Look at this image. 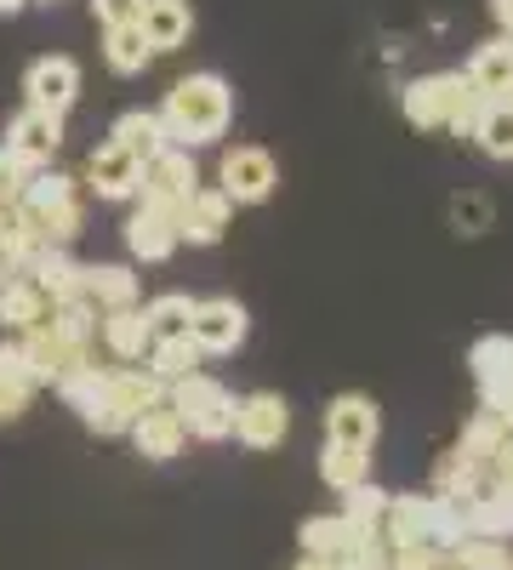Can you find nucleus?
I'll list each match as a JSON object with an SVG mask.
<instances>
[{"label":"nucleus","instance_id":"26","mask_svg":"<svg viewBox=\"0 0 513 570\" xmlns=\"http://www.w3.org/2000/svg\"><path fill=\"white\" fill-rule=\"evenodd\" d=\"M485 485H491V468L474 462V456H462V451H445L440 468H434V497H445V502H456V508L474 502Z\"/></svg>","mask_w":513,"mask_h":570},{"label":"nucleus","instance_id":"48","mask_svg":"<svg viewBox=\"0 0 513 570\" xmlns=\"http://www.w3.org/2000/svg\"><path fill=\"white\" fill-rule=\"evenodd\" d=\"M507 104H513V91H507Z\"/></svg>","mask_w":513,"mask_h":570},{"label":"nucleus","instance_id":"39","mask_svg":"<svg viewBox=\"0 0 513 570\" xmlns=\"http://www.w3.org/2000/svg\"><path fill=\"white\" fill-rule=\"evenodd\" d=\"M34 400V383H23V376H0V422H18Z\"/></svg>","mask_w":513,"mask_h":570},{"label":"nucleus","instance_id":"22","mask_svg":"<svg viewBox=\"0 0 513 570\" xmlns=\"http://www.w3.org/2000/svg\"><path fill=\"white\" fill-rule=\"evenodd\" d=\"M468 86L480 91L485 104L507 98V91H513V35H496V40L480 46L474 63H468Z\"/></svg>","mask_w":513,"mask_h":570},{"label":"nucleus","instance_id":"5","mask_svg":"<svg viewBox=\"0 0 513 570\" xmlns=\"http://www.w3.org/2000/svg\"><path fill=\"white\" fill-rule=\"evenodd\" d=\"M217 177H223L217 188L235 206H263L274 195V183H279V166H274V155L263 149V142H235V149H223Z\"/></svg>","mask_w":513,"mask_h":570},{"label":"nucleus","instance_id":"14","mask_svg":"<svg viewBox=\"0 0 513 570\" xmlns=\"http://www.w3.org/2000/svg\"><path fill=\"white\" fill-rule=\"evenodd\" d=\"M126 434H131V445H137V456H144V462H171V456H182L189 428H182V416L160 400V405H149V411H137Z\"/></svg>","mask_w":513,"mask_h":570},{"label":"nucleus","instance_id":"17","mask_svg":"<svg viewBox=\"0 0 513 570\" xmlns=\"http://www.w3.org/2000/svg\"><path fill=\"white\" fill-rule=\"evenodd\" d=\"M126 246L131 257H144V263H166L182 240H177V212H160V206H137L131 223H126Z\"/></svg>","mask_w":513,"mask_h":570},{"label":"nucleus","instance_id":"31","mask_svg":"<svg viewBox=\"0 0 513 570\" xmlns=\"http://www.w3.org/2000/svg\"><path fill=\"white\" fill-rule=\"evenodd\" d=\"M319 480L332 485V491H354L359 480H371V451H354V445L325 440V451H319Z\"/></svg>","mask_w":513,"mask_h":570},{"label":"nucleus","instance_id":"12","mask_svg":"<svg viewBox=\"0 0 513 570\" xmlns=\"http://www.w3.org/2000/svg\"><path fill=\"white\" fill-rule=\"evenodd\" d=\"M86 188L98 200H137V188H144V160L126 155L120 142H98L86 160Z\"/></svg>","mask_w":513,"mask_h":570},{"label":"nucleus","instance_id":"41","mask_svg":"<svg viewBox=\"0 0 513 570\" xmlns=\"http://www.w3.org/2000/svg\"><path fill=\"white\" fill-rule=\"evenodd\" d=\"M23 177H29V166H23L18 155H7V149H0V206H12V200H18Z\"/></svg>","mask_w":513,"mask_h":570},{"label":"nucleus","instance_id":"29","mask_svg":"<svg viewBox=\"0 0 513 570\" xmlns=\"http://www.w3.org/2000/svg\"><path fill=\"white\" fill-rule=\"evenodd\" d=\"M144 360H149V371L160 376V383L171 389V383H182V376H195L206 354H200V348L189 343V331H177V337H155Z\"/></svg>","mask_w":513,"mask_h":570},{"label":"nucleus","instance_id":"33","mask_svg":"<svg viewBox=\"0 0 513 570\" xmlns=\"http://www.w3.org/2000/svg\"><path fill=\"white\" fill-rule=\"evenodd\" d=\"M149 58H155V52H149V40H144V29H137V23L103 29V63H109L115 75H144Z\"/></svg>","mask_w":513,"mask_h":570},{"label":"nucleus","instance_id":"24","mask_svg":"<svg viewBox=\"0 0 513 570\" xmlns=\"http://www.w3.org/2000/svg\"><path fill=\"white\" fill-rule=\"evenodd\" d=\"M462 525H468V537H496L507 542L513 537V485H485L474 502H462Z\"/></svg>","mask_w":513,"mask_h":570},{"label":"nucleus","instance_id":"18","mask_svg":"<svg viewBox=\"0 0 513 570\" xmlns=\"http://www.w3.org/2000/svg\"><path fill=\"white\" fill-rule=\"evenodd\" d=\"M98 337H103V348L120 360V365H137L149 354V343H155V331H149V320H144V308H109V314H98Z\"/></svg>","mask_w":513,"mask_h":570},{"label":"nucleus","instance_id":"45","mask_svg":"<svg viewBox=\"0 0 513 570\" xmlns=\"http://www.w3.org/2000/svg\"><path fill=\"white\" fill-rule=\"evenodd\" d=\"M23 7H29V0H0V18H18Z\"/></svg>","mask_w":513,"mask_h":570},{"label":"nucleus","instance_id":"43","mask_svg":"<svg viewBox=\"0 0 513 570\" xmlns=\"http://www.w3.org/2000/svg\"><path fill=\"white\" fill-rule=\"evenodd\" d=\"M297 570H337V559H308V553H303V559H297Z\"/></svg>","mask_w":513,"mask_h":570},{"label":"nucleus","instance_id":"7","mask_svg":"<svg viewBox=\"0 0 513 570\" xmlns=\"http://www.w3.org/2000/svg\"><path fill=\"white\" fill-rule=\"evenodd\" d=\"M468 371H474V389L485 411H507L513 405V337L507 331H491L468 348Z\"/></svg>","mask_w":513,"mask_h":570},{"label":"nucleus","instance_id":"37","mask_svg":"<svg viewBox=\"0 0 513 570\" xmlns=\"http://www.w3.org/2000/svg\"><path fill=\"white\" fill-rule=\"evenodd\" d=\"M189 314H195V297H182V292H166L155 303H144V320L155 337H177V331H189Z\"/></svg>","mask_w":513,"mask_h":570},{"label":"nucleus","instance_id":"2","mask_svg":"<svg viewBox=\"0 0 513 570\" xmlns=\"http://www.w3.org/2000/svg\"><path fill=\"white\" fill-rule=\"evenodd\" d=\"M12 217L23 228H34L46 246H69L75 234L86 228V206H80V188L75 177L52 171V166H34L18 188V200H12Z\"/></svg>","mask_w":513,"mask_h":570},{"label":"nucleus","instance_id":"38","mask_svg":"<svg viewBox=\"0 0 513 570\" xmlns=\"http://www.w3.org/2000/svg\"><path fill=\"white\" fill-rule=\"evenodd\" d=\"M451 223H456V234H485L491 228V200L474 195V188H462V195L451 200Z\"/></svg>","mask_w":513,"mask_h":570},{"label":"nucleus","instance_id":"25","mask_svg":"<svg viewBox=\"0 0 513 570\" xmlns=\"http://www.w3.org/2000/svg\"><path fill=\"white\" fill-rule=\"evenodd\" d=\"M23 274L34 279V292H40L46 303H69V297H80V263L69 257V246H46Z\"/></svg>","mask_w":513,"mask_h":570},{"label":"nucleus","instance_id":"15","mask_svg":"<svg viewBox=\"0 0 513 570\" xmlns=\"http://www.w3.org/2000/svg\"><path fill=\"white\" fill-rule=\"evenodd\" d=\"M377 434H383V416H377V405H371V394H337L332 405H325V440L371 451Z\"/></svg>","mask_w":513,"mask_h":570},{"label":"nucleus","instance_id":"40","mask_svg":"<svg viewBox=\"0 0 513 570\" xmlns=\"http://www.w3.org/2000/svg\"><path fill=\"white\" fill-rule=\"evenodd\" d=\"M91 18L103 29H126V23L144 18V0H91Z\"/></svg>","mask_w":513,"mask_h":570},{"label":"nucleus","instance_id":"4","mask_svg":"<svg viewBox=\"0 0 513 570\" xmlns=\"http://www.w3.org/2000/svg\"><path fill=\"white\" fill-rule=\"evenodd\" d=\"M166 405L182 416V428H189L195 440H228V434H235V394H228L217 376H206V371L171 383Z\"/></svg>","mask_w":513,"mask_h":570},{"label":"nucleus","instance_id":"10","mask_svg":"<svg viewBox=\"0 0 513 570\" xmlns=\"http://www.w3.org/2000/svg\"><path fill=\"white\" fill-rule=\"evenodd\" d=\"M189 343L200 354H235L246 343V308L235 297H200L189 314Z\"/></svg>","mask_w":513,"mask_h":570},{"label":"nucleus","instance_id":"30","mask_svg":"<svg viewBox=\"0 0 513 570\" xmlns=\"http://www.w3.org/2000/svg\"><path fill=\"white\" fill-rule=\"evenodd\" d=\"M354 537H359V531L348 525L343 513H314V519H303V525H297V548H303L308 559H337Z\"/></svg>","mask_w":513,"mask_h":570},{"label":"nucleus","instance_id":"36","mask_svg":"<svg viewBox=\"0 0 513 570\" xmlns=\"http://www.w3.org/2000/svg\"><path fill=\"white\" fill-rule=\"evenodd\" d=\"M451 570H513V553L496 537H462L451 548Z\"/></svg>","mask_w":513,"mask_h":570},{"label":"nucleus","instance_id":"21","mask_svg":"<svg viewBox=\"0 0 513 570\" xmlns=\"http://www.w3.org/2000/svg\"><path fill=\"white\" fill-rule=\"evenodd\" d=\"M137 29H144L149 40V52H177L182 40H189L195 29V12H189V0H144V18H137Z\"/></svg>","mask_w":513,"mask_h":570},{"label":"nucleus","instance_id":"3","mask_svg":"<svg viewBox=\"0 0 513 570\" xmlns=\"http://www.w3.org/2000/svg\"><path fill=\"white\" fill-rule=\"evenodd\" d=\"M405 120L416 131H456L468 137L474 131V115L485 109V98L468 86V75H423L405 86Z\"/></svg>","mask_w":513,"mask_h":570},{"label":"nucleus","instance_id":"27","mask_svg":"<svg viewBox=\"0 0 513 570\" xmlns=\"http://www.w3.org/2000/svg\"><path fill=\"white\" fill-rule=\"evenodd\" d=\"M109 142H120V149L137 155V160H155L160 149H171V137H166V126H160L155 109H126V115L109 126Z\"/></svg>","mask_w":513,"mask_h":570},{"label":"nucleus","instance_id":"9","mask_svg":"<svg viewBox=\"0 0 513 570\" xmlns=\"http://www.w3.org/2000/svg\"><path fill=\"white\" fill-rule=\"evenodd\" d=\"M200 188V171H195V160H189V149H160L155 160H144V188H137V195H144L149 206H160V212H177L182 200H189Z\"/></svg>","mask_w":513,"mask_h":570},{"label":"nucleus","instance_id":"20","mask_svg":"<svg viewBox=\"0 0 513 570\" xmlns=\"http://www.w3.org/2000/svg\"><path fill=\"white\" fill-rule=\"evenodd\" d=\"M23 343V360H29V376H34V389H58V376L63 371H75V365H86L91 354H80V348H69V343H58L52 331H29V337H18Z\"/></svg>","mask_w":513,"mask_h":570},{"label":"nucleus","instance_id":"23","mask_svg":"<svg viewBox=\"0 0 513 570\" xmlns=\"http://www.w3.org/2000/svg\"><path fill=\"white\" fill-rule=\"evenodd\" d=\"M80 297L98 308V314L131 308L137 303V274L120 268V263H91V268H80Z\"/></svg>","mask_w":513,"mask_h":570},{"label":"nucleus","instance_id":"34","mask_svg":"<svg viewBox=\"0 0 513 570\" xmlns=\"http://www.w3.org/2000/svg\"><path fill=\"white\" fill-rule=\"evenodd\" d=\"M502 440H507V422H502V411H485V405H480V411H474V422L462 428V440H456V451L491 468V456L502 451Z\"/></svg>","mask_w":513,"mask_h":570},{"label":"nucleus","instance_id":"16","mask_svg":"<svg viewBox=\"0 0 513 570\" xmlns=\"http://www.w3.org/2000/svg\"><path fill=\"white\" fill-rule=\"evenodd\" d=\"M23 91H29V104L34 109H52V115H63L75 98H80V63L75 58H34L29 63V75H23Z\"/></svg>","mask_w":513,"mask_h":570},{"label":"nucleus","instance_id":"6","mask_svg":"<svg viewBox=\"0 0 513 570\" xmlns=\"http://www.w3.org/2000/svg\"><path fill=\"white\" fill-rule=\"evenodd\" d=\"M58 400L91 428V434H120V422L109 411V371H98L91 360L58 376Z\"/></svg>","mask_w":513,"mask_h":570},{"label":"nucleus","instance_id":"35","mask_svg":"<svg viewBox=\"0 0 513 570\" xmlns=\"http://www.w3.org/2000/svg\"><path fill=\"white\" fill-rule=\"evenodd\" d=\"M354 531H383V519H388V491L383 485H371L359 480L354 491H343V508H337Z\"/></svg>","mask_w":513,"mask_h":570},{"label":"nucleus","instance_id":"8","mask_svg":"<svg viewBox=\"0 0 513 570\" xmlns=\"http://www.w3.org/2000/svg\"><path fill=\"white\" fill-rule=\"evenodd\" d=\"M286 434H292V405L279 394L257 389V394L235 400V440L246 451H274V445H286Z\"/></svg>","mask_w":513,"mask_h":570},{"label":"nucleus","instance_id":"13","mask_svg":"<svg viewBox=\"0 0 513 570\" xmlns=\"http://www.w3.org/2000/svg\"><path fill=\"white\" fill-rule=\"evenodd\" d=\"M228 223H235V200H228L223 188H195V195L177 206V240L217 246L228 234Z\"/></svg>","mask_w":513,"mask_h":570},{"label":"nucleus","instance_id":"42","mask_svg":"<svg viewBox=\"0 0 513 570\" xmlns=\"http://www.w3.org/2000/svg\"><path fill=\"white\" fill-rule=\"evenodd\" d=\"M491 18H496L502 35H513V0H491Z\"/></svg>","mask_w":513,"mask_h":570},{"label":"nucleus","instance_id":"11","mask_svg":"<svg viewBox=\"0 0 513 570\" xmlns=\"http://www.w3.org/2000/svg\"><path fill=\"white\" fill-rule=\"evenodd\" d=\"M58 142H63V115H52V109H34V104H29L23 115H12L7 142H0V149L18 155V160L34 171V166H52Z\"/></svg>","mask_w":513,"mask_h":570},{"label":"nucleus","instance_id":"46","mask_svg":"<svg viewBox=\"0 0 513 570\" xmlns=\"http://www.w3.org/2000/svg\"><path fill=\"white\" fill-rule=\"evenodd\" d=\"M502 422H507V434H513V405H507V411H502Z\"/></svg>","mask_w":513,"mask_h":570},{"label":"nucleus","instance_id":"1","mask_svg":"<svg viewBox=\"0 0 513 570\" xmlns=\"http://www.w3.org/2000/svg\"><path fill=\"white\" fill-rule=\"evenodd\" d=\"M155 115L177 149H206V142H223L228 120H235V91H228L223 75H189L166 91Z\"/></svg>","mask_w":513,"mask_h":570},{"label":"nucleus","instance_id":"28","mask_svg":"<svg viewBox=\"0 0 513 570\" xmlns=\"http://www.w3.org/2000/svg\"><path fill=\"white\" fill-rule=\"evenodd\" d=\"M46 331H52L58 343L91 354V343H98V308H91L86 297H69V303H52V314H46Z\"/></svg>","mask_w":513,"mask_h":570},{"label":"nucleus","instance_id":"44","mask_svg":"<svg viewBox=\"0 0 513 570\" xmlns=\"http://www.w3.org/2000/svg\"><path fill=\"white\" fill-rule=\"evenodd\" d=\"M12 274H18V263H12V257H7V246H0V285H7V279H12Z\"/></svg>","mask_w":513,"mask_h":570},{"label":"nucleus","instance_id":"47","mask_svg":"<svg viewBox=\"0 0 513 570\" xmlns=\"http://www.w3.org/2000/svg\"><path fill=\"white\" fill-rule=\"evenodd\" d=\"M29 7H52V0H29Z\"/></svg>","mask_w":513,"mask_h":570},{"label":"nucleus","instance_id":"32","mask_svg":"<svg viewBox=\"0 0 513 570\" xmlns=\"http://www.w3.org/2000/svg\"><path fill=\"white\" fill-rule=\"evenodd\" d=\"M474 142H480V155H491V160H513V104L502 98V104H485L480 115H474V131H468Z\"/></svg>","mask_w":513,"mask_h":570},{"label":"nucleus","instance_id":"19","mask_svg":"<svg viewBox=\"0 0 513 570\" xmlns=\"http://www.w3.org/2000/svg\"><path fill=\"white\" fill-rule=\"evenodd\" d=\"M46 314H52V303L34 292L29 274H12L0 285V331H7V337H29V331L46 325Z\"/></svg>","mask_w":513,"mask_h":570}]
</instances>
